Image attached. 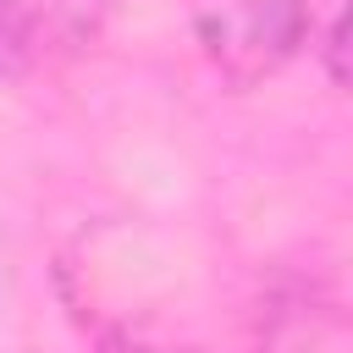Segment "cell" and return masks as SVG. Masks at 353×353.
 I'll list each match as a JSON object with an SVG mask.
<instances>
[{
  "mask_svg": "<svg viewBox=\"0 0 353 353\" xmlns=\"http://www.w3.org/2000/svg\"><path fill=\"white\" fill-rule=\"evenodd\" d=\"M188 22L210 66L237 88L281 72L314 28L309 0H188Z\"/></svg>",
  "mask_w": 353,
  "mask_h": 353,
  "instance_id": "6da1fadb",
  "label": "cell"
},
{
  "mask_svg": "<svg viewBox=\"0 0 353 353\" xmlns=\"http://www.w3.org/2000/svg\"><path fill=\"white\" fill-rule=\"evenodd\" d=\"M94 33V0H0V66H33Z\"/></svg>",
  "mask_w": 353,
  "mask_h": 353,
  "instance_id": "7a4b0ae2",
  "label": "cell"
},
{
  "mask_svg": "<svg viewBox=\"0 0 353 353\" xmlns=\"http://www.w3.org/2000/svg\"><path fill=\"white\" fill-rule=\"evenodd\" d=\"M99 353H171V347H143V342H127V336H110ZM176 353H193V347H176Z\"/></svg>",
  "mask_w": 353,
  "mask_h": 353,
  "instance_id": "3957f363",
  "label": "cell"
}]
</instances>
